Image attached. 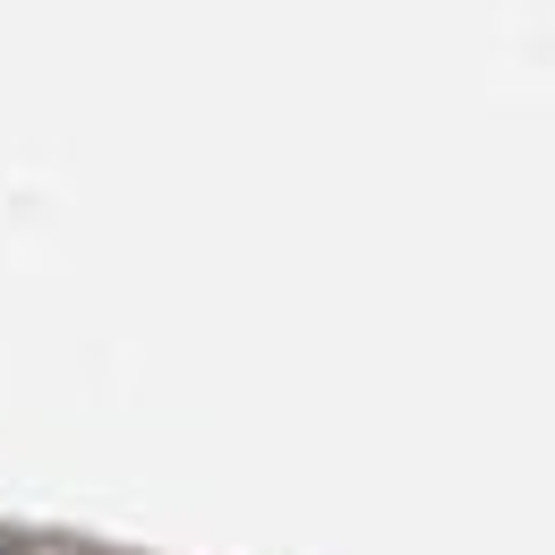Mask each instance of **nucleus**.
<instances>
[{
  "instance_id": "obj_1",
  "label": "nucleus",
  "mask_w": 555,
  "mask_h": 555,
  "mask_svg": "<svg viewBox=\"0 0 555 555\" xmlns=\"http://www.w3.org/2000/svg\"><path fill=\"white\" fill-rule=\"evenodd\" d=\"M0 555H35V547H17V539H0Z\"/></svg>"
}]
</instances>
